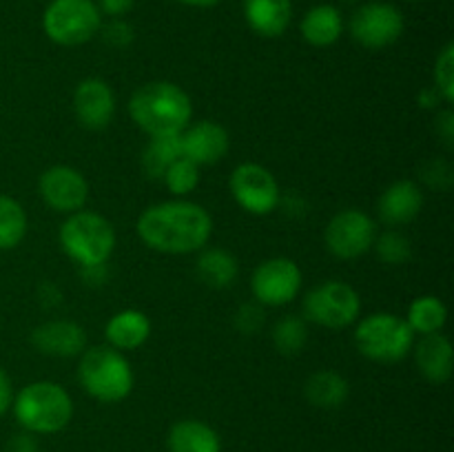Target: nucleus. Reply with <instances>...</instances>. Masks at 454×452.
Here are the masks:
<instances>
[{
	"label": "nucleus",
	"mask_w": 454,
	"mask_h": 452,
	"mask_svg": "<svg viewBox=\"0 0 454 452\" xmlns=\"http://www.w3.org/2000/svg\"><path fill=\"white\" fill-rule=\"evenodd\" d=\"M136 230L151 251L186 255L207 246L213 235V217L202 204L168 199L145 208L137 217Z\"/></svg>",
	"instance_id": "f257e3e1"
},
{
	"label": "nucleus",
	"mask_w": 454,
	"mask_h": 452,
	"mask_svg": "<svg viewBox=\"0 0 454 452\" xmlns=\"http://www.w3.org/2000/svg\"><path fill=\"white\" fill-rule=\"evenodd\" d=\"M129 115L146 136H177L191 124L193 105L180 84L153 80L129 97Z\"/></svg>",
	"instance_id": "f03ea898"
},
{
	"label": "nucleus",
	"mask_w": 454,
	"mask_h": 452,
	"mask_svg": "<svg viewBox=\"0 0 454 452\" xmlns=\"http://www.w3.org/2000/svg\"><path fill=\"white\" fill-rule=\"evenodd\" d=\"M12 410L25 433L58 434L74 417V399L56 381H34L13 394Z\"/></svg>",
	"instance_id": "7ed1b4c3"
},
{
	"label": "nucleus",
	"mask_w": 454,
	"mask_h": 452,
	"mask_svg": "<svg viewBox=\"0 0 454 452\" xmlns=\"http://www.w3.org/2000/svg\"><path fill=\"white\" fill-rule=\"evenodd\" d=\"M78 381L100 403H118L131 394L136 377L129 359L111 346L84 348L78 362Z\"/></svg>",
	"instance_id": "20e7f679"
},
{
	"label": "nucleus",
	"mask_w": 454,
	"mask_h": 452,
	"mask_svg": "<svg viewBox=\"0 0 454 452\" xmlns=\"http://www.w3.org/2000/svg\"><path fill=\"white\" fill-rule=\"evenodd\" d=\"M58 242L80 269L106 264L115 251V229L105 215L82 208L62 222Z\"/></svg>",
	"instance_id": "39448f33"
},
{
	"label": "nucleus",
	"mask_w": 454,
	"mask_h": 452,
	"mask_svg": "<svg viewBox=\"0 0 454 452\" xmlns=\"http://www.w3.org/2000/svg\"><path fill=\"white\" fill-rule=\"evenodd\" d=\"M415 332L406 319L393 313H372L355 328V346L377 363H397L415 346Z\"/></svg>",
	"instance_id": "423d86ee"
},
{
	"label": "nucleus",
	"mask_w": 454,
	"mask_h": 452,
	"mask_svg": "<svg viewBox=\"0 0 454 452\" xmlns=\"http://www.w3.org/2000/svg\"><path fill=\"white\" fill-rule=\"evenodd\" d=\"M102 13L96 0H51L43 13V31L60 47H80L100 34Z\"/></svg>",
	"instance_id": "0eeeda50"
},
{
	"label": "nucleus",
	"mask_w": 454,
	"mask_h": 452,
	"mask_svg": "<svg viewBox=\"0 0 454 452\" xmlns=\"http://www.w3.org/2000/svg\"><path fill=\"white\" fill-rule=\"evenodd\" d=\"M362 313V297L350 284L340 279H328L319 286L310 288L301 301V315L306 322L322 328L341 331L355 323Z\"/></svg>",
	"instance_id": "6e6552de"
},
{
	"label": "nucleus",
	"mask_w": 454,
	"mask_h": 452,
	"mask_svg": "<svg viewBox=\"0 0 454 452\" xmlns=\"http://www.w3.org/2000/svg\"><path fill=\"white\" fill-rule=\"evenodd\" d=\"M377 238V224L368 213L359 208L340 211L324 230V244L337 260H359L372 248Z\"/></svg>",
	"instance_id": "1a4fd4ad"
},
{
	"label": "nucleus",
	"mask_w": 454,
	"mask_h": 452,
	"mask_svg": "<svg viewBox=\"0 0 454 452\" xmlns=\"http://www.w3.org/2000/svg\"><path fill=\"white\" fill-rule=\"evenodd\" d=\"M403 29H406L403 13L395 4L381 3V0L362 4L350 16V35L355 43L372 51L397 43Z\"/></svg>",
	"instance_id": "9d476101"
},
{
	"label": "nucleus",
	"mask_w": 454,
	"mask_h": 452,
	"mask_svg": "<svg viewBox=\"0 0 454 452\" xmlns=\"http://www.w3.org/2000/svg\"><path fill=\"white\" fill-rule=\"evenodd\" d=\"M231 195L242 211L251 215H269L279 204L278 177L257 162H244L231 173Z\"/></svg>",
	"instance_id": "9b49d317"
},
{
	"label": "nucleus",
	"mask_w": 454,
	"mask_h": 452,
	"mask_svg": "<svg viewBox=\"0 0 454 452\" xmlns=\"http://www.w3.org/2000/svg\"><path fill=\"white\" fill-rule=\"evenodd\" d=\"M301 288V269L291 257L264 260L251 275V292L264 306H286Z\"/></svg>",
	"instance_id": "f8f14e48"
},
{
	"label": "nucleus",
	"mask_w": 454,
	"mask_h": 452,
	"mask_svg": "<svg viewBox=\"0 0 454 452\" xmlns=\"http://www.w3.org/2000/svg\"><path fill=\"white\" fill-rule=\"evenodd\" d=\"M38 191L43 202L56 213L82 211L89 199V182L82 173L69 164H56L43 171L38 180Z\"/></svg>",
	"instance_id": "ddd939ff"
},
{
	"label": "nucleus",
	"mask_w": 454,
	"mask_h": 452,
	"mask_svg": "<svg viewBox=\"0 0 454 452\" xmlns=\"http://www.w3.org/2000/svg\"><path fill=\"white\" fill-rule=\"evenodd\" d=\"M182 158L191 160L198 167L204 164H215L229 153L231 137L229 131L215 120H200V122L189 124L180 133Z\"/></svg>",
	"instance_id": "4468645a"
},
{
	"label": "nucleus",
	"mask_w": 454,
	"mask_h": 452,
	"mask_svg": "<svg viewBox=\"0 0 454 452\" xmlns=\"http://www.w3.org/2000/svg\"><path fill=\"white\" fill-rule=\"evenodd\" d=\"M74 113L78 122L91 131L109 127L115 113L114 89L102 78L80 80L74 91Z\"/></svg>",
	"instance_id": "2eb2a0df"
},
{
	"label": "nucleus",
	"mask_w": 454,
	"mask_h": 452,
	"mask_svg": "<svg viewBox=\"0 0 454 452\" xmlns=\"http://www.w3.org/2000/svg\"><path fill=\"white\" fill-rule=\"evenodd\" d=\"M31 344L40 355H47V357H80L87 348V332L80 323L56 319V322H44L35 326L31 332Z\"/></svg>",
	"instance_id": "dca6fc26"
},
{
	"label": "nucleus",
	"mask_w": 454,
	"mask_h": 452,
	"mask_svg": "<svg viewBox=\"0 0 454 452\" xmlns=\"http://www.w3.org/2000/svg\"><path fill=\"white\" fill-rule=\"evenodd\" d=\"M424 207V191L412 180H397L381 193L377 202L380 220L388 226H403L415 220Z\"/></svg>",
	"instance_id": "f3484780"
},
{
	"label": "nucleus",
	"mask_w": 454,
	"mask_h": 452,
	"mask_svg": "<svg viewBox=\"0 0 454 452\" xmlns=\"http://www.w3.org/2000/svg\"><path fill=\"white\" fill-rule=\"evenodd\" d=\"M415 363L421 375L433 384H446L452 377V344L442 332L421 335L412 346Z\"/></svg>",
	"instance_id": "a211bd4d"
},
{
	"label": "nucleus",
	"mask_w": 454,
	"mask_h": 452,
	"mask_svg": "<svg viewBox=\"0 0 454 452\" xmlns=\"http://www.w3.org/2000/svg\"><path fill=\"white\" fill-rule=\"evenodd\" d=\"M244 18L262 38H279L291 27L293 0H244Z\"/></svg>",
	"instance_id": "6ab92c4d"
},
{
	"label": "nucleus",
	"mask_w": 454,
	"mask_h": 452,
	"mask_svg": "<svg viewBox=\"0 0 454 452\" xmlns=\"http://www.w3.org/2000/svg\"><path fill=\"white\" fill-rule=\"evenodd\" d=\"M105 335L111 348L120 350V353H124V350H136L140 346H145L146 339L151 337V319L142 310H120V313H115L106 322Z\"/></svg>",
	"instance_id": "aec40b11"
},
{
	"label": "nucleus",
	"mask_w": 454,
	"mask_h": 452,
	"mask_svg": "<svg viewBox=\"0 0 454 452\" xmlns=\"http://www.w3.org/2000/svg\"><path fill=\"white\" fill-rule=\"evenodd\" d=\"M300 34L310 47H331L344 34V16L335 4H315L301 18Z\"/></svg>",
	"instance_id": "412c9836"
},
{
	"label": "nucleus",
	"mask_w": 454,
	"mask_h": 452,
	"mask_svg": "<svg viewBox=\"0 0 454 452\" xmlns=\"http://www.w3.org/2000/svg\"><path fill=\"white\" fill-rule=\"evenodd\" d=\"M168 452H222V439L213 425L200 419H182L167 434Z\"/></svg>",
	"instance_id": "4be33fe9"
},
{
	"label": "nucleus",
	"mask_w": 454,
	"mask_h": 452,
	"mask_svg": "<svg viewBox=\"0 0 454 452\" xmlns=\"http://www.w3.org/2000/svg\"><path fill=\"white\" fill-rule=\"evenodd\" d=\"M350 384L344 375L335 370H317L306 379L304 397L310 406L319 410H337L346 403Z\"/></svg>",
	"instance_id": "5701e85b"
},
{
	"label": "nucleus",
	"mask_w": 454,
	"mask_h": 452,
	"mask_svg": "<svg viewBox=\"0 0 454 452\" xmlns=\"http://www.w3.org/2000/svg\"><path fill=\"white\" fill-rule=\"evenodd\" d=\"M195 273H198L200 282L207 286L229 288L238 279V257L224 248H202L198 261H195Z\"/></svg>",
	"instance_id": "b1692460"
},
{
	"label": "nucleus",
	"mask_w": 454,
	"mask_h": 452,
	"mask_svg": "<svg viewBox=\"0 0 454 452\" xmlns=\"http://www.w3.org/2000/svg\"><path fill=\"white\" fill-rule=\"evenodd\" d=\"M177 158H182L180 133L177 136H151L149 144L145 146V153H142V168L151 180H162L164 171Z\"/></svg>",
	"instance_id": "393cba45"
},
{
	"label": "nucleus",
	"mask_w": 454,
	"mask_h": 452,
	"mask_svg": "<svg viewBox=\"0 0 454 452\" xmlns=\"http://www.w3.org/2000/svg\"><path fill=\"white\" fill-rule=\"evenodd\" d=\"M448 308L439 297L424 295L417 297L411 306H408V326L412 328L415 335H433V332H442L446 326Z\"/></svg>",
	"instance_id": "a878e982"
},
{
	"label": "nucleus",
	"mask_w": 454,
	"mask_h": 452,
	"mask_svg": "<svg viewBox=\"0 0 454 452\" xmlns=\"http://www.w3.org/2000/svg\"><path fill=\"white\" fill-rule=\"evenodd\" d=\"M29 220L18 199L0 195V251H12L25 239Z\"/></svg>",
	"instance_id": "bb28decb"
},
{
	"label": "nucleus",
	"mask_w": 454,
	"mask_h": 452,
	"mask_svg": "<svg viewBox=\"0 0 454 452\" xmlns=\"http://www.w3.org/2000/svg\"><path fill=\"white\" fill-rule=\"evenodd\" d=\"M273 344L282 355H297L304 350L309 341V328H306L304 317L286 315L273 326Z\"/></svg>",
	"instance_id": "cd10ccee"
},
{
	"label": "nucleus",
	"mask_w": 454,
	"mask_h": 452,
	"mask_svg": "<svg viewBox=\"0 0 454 452\" xmlns=\"http://www.w3.org/2000/svg\"><path fill=\"white\" fill-rule=\"evenodd\" d=\"M372 248H375L377 257H380L384 264H390V266L408 264L412 257L411 239H408L403 233H399V230H384L381 235L377 233Z\"/></svg>",
	"instance_id": "c85d7f7f"
},
{
	"label": "nucleus",
	"mask_w": 454,
	"mask_h": 452,
	"mask_svg": "<svg viewBox=\"0 0 454 452\" xmlns=\"http://www.w3.org/2000/svg\"><path fill=\"white\" fill-rule=\"evenodd\" d=\"M162 182L173 195L182 198L198 189L200 184V167L186 158H177L171 167L164 171Z\"/></svg>",
	"instance_id": "c756f323"
},
{
	"label": "nucleus",
	"mask_w": 454,
	"mask_h": 452,
	"mask_svg": "<svg viewBox=\"0 0 454 452\" xmlns=\"http://www.w3.org/2000/svg\"><path fill=\"white\" fill-rule=\"evenodd\" d=\"M434 89L446 105L454 102V44L448 43L434 60Z\"/></svg>",
	"instance_id": "7c9ffc66"
},
{
	"label": "nucleus",
	"mask_w": 454,
	"mask_h": 452,
	"mask_svg": "<svg viewBox=\"0 0 454 452\" xmlns=\"http://www.w3.org/2000/svg\"><path fill=\"white\" fill-rule=\"evenodd\" d=\"M100 34L105 43L115 49H124L133 43V27L124 22L122 18H111V22H106V25L102 22Z\"/></svg>",
	"instance_id": "2f4dec72"
},
{
	"label": "nucleus",
	"mask_w": 454,
	"mask_h": 452,
	"mask_svg": "<svg viewBox=\"0 0 454 452\" xmlns=\"http://www.w3.org/2000/svg\"><path fill=\"white\" fill-rule=\"evenodd\" d=\"M100 13L109 18H122L133 9L136 0H96Z\"/></svg>",
	"instance_id": "473e14b6"
},
{
	"label": "nucleus",
	"mask_w": 454,
	"mask_h": 452,
	"mask_svg": "<svg viewBox=\"0 0 454 452\" xmlns=\"http://www.w3.org/2000/svg\"><path fill=\"white\" fill-rule=\"evenodd\" d=\"M262 319H264L262 317V310H257L255 306H244V308L238 313L239 331H244L251 335L257 326H262Z\"/></svg>",
	"instance_id": "72a5a7b5"
},
{
	"label": "nucleus",
	"mask_w": 454,
	"mask_h": 452,
	"mask_svg": "<svg viewBox=\"0 0 454 452\" xmlns=\"http://www.w3.org/2000/svg\"><path fill=\"white\" fill-rule=\"evenodd\" d=\"M7 452H38V441H35V434L31 433H20L16 437L9 439Z\"/></svg>",
	"instance_id": "f704fd0d"
},
{
	"label": "nucleus",
	"mask_w": 454,
	"mask_h": 452,
	"mask_svg": "<svg viewBox=\"0 0 454 452\" xmlns=\"http://www.w3.org/2000/svg\"><path fill=\"white\" fill-rule=\"evenodd\" d=\"M437 131L448 146L454 144V113L450 109L442 111L437 118Z\"/></svg>",
	"instance_id": "c9c22d12"
},
{
	"label": "nucleus",
	"mask_w": 454,
	"mask_h": 452,
	"mask_svg": "<svg viewBox=\"0 0 454 452\" xmlns=\"http://www.w3.org/2000/svg\"><path fill=\"white\" fill-rule=\"evenodd\" d=\"M13 403V388H12V379H9L7 372L0 368V417L7 415L12 410Z\"/></svg>",
	"instance_id": "e433bc0d"
},
{
	"label": "nucleus",
	"mask_w": 454,
	"mask_h": 452,
	"mask_svg": "<svg viewBox=\"0 0 454 452\" xmlns=\"http://www.w3.org/2000/svg\"><path fill=\"white\" fill-rule=\"evenodd\" d=\"M182 4H189V7H198V9H211L215 4H220L222 0H177Z\"/></svg>",
	"instance_id": "4c0bfd02"
}]
</instances>
